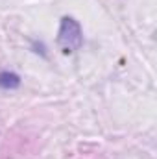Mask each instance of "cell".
<instances>
[{"label":"cell","instance_id":"cell-1","mask_svg":"<svg viewBox=\"0 0 157 159\" xmlns=\"http://www.w3.org/2000/svg\"><path fill=\"white\" fill-rule=\"evenodd\" d=\"M56 44L61 48L63 54H72V52L81 48V44H83V30H81V24L74 17H67V15L61 17Z\"/></svg>","mask_w":157,"mask_h":159},{"label":"cell","instance_id":"cell-2","mask_svg":"<svg viewBox=\"0 0 157 159\" xmlns=\"http://www.w3.org/2000/svg\"><path fill=\"white\" fill-rule=\"evenodd\" d=\"M20 87V76L9 70H2L0 72V89L4 91H13Z\"/></svg>","mask_w":157,"mask_h":159}]
</instances>
